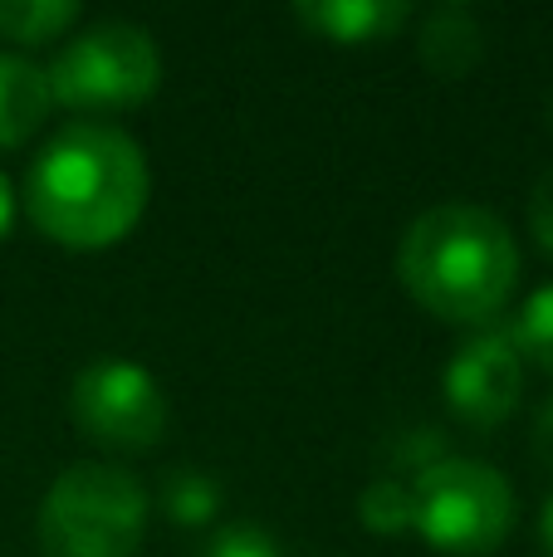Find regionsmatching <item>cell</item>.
I'll return each instance as SVG.
<instances>
[{
    "label": "cell",
    "mask_w": 553,
    "mask_h": 557,
    "mask_svg": "<svg viewBox=\"0 0 553 557\" xmlns=\"http://www.w3.org/2000/svg\"><path fill=\"white\" fill-rule=\"evenodd\" d=\"M152 172L123 127L78 117L59 127L25 182L29 221L69 250H108L143 221Z\"/></svg>",
    "instance_id": "cell-1"
},
{
    "label": "cell",
    "mask_w": 553,
    "mask_h": 557,
    "mask_svg": "<svg viewBox=\"0 0 553 557\" xmlns=\"http://www.w3.org/2000/svg\"><path fill=\"white\" fill-rule=\"evenodd\" d=\"M397 278L446 323H490L519 284V245L495 211L446 201L407 225Z\"/></svg>",
    "instance_id": "cell-2"
},
{
    "label": "cell",
    "mask_w": 553,
    "mask_h": 557,
    "mask_svg": "<svg viewBox=\"0 0 553 557\" xmlns=\"http://www.w3.org/2000/svg\"><path fill=\"white\" fill-rule=\"evenodd\" d=\"M147 490L137 474L108 460H78L59 470L39 504L45 557H137L147 539Z\"/></svg>",
    "instance_id": "cell-3"
},
{
    "label": "cell",
    "mask_w": 553,
    "mask_h": 557,
    "mask_svg": "<svg viewBox=\"0 0 553 557\" xmlns=\"http://www.w3.org/2000/svg\"><path fill=\"white\" fill-rule=\"evenodd\" d=\"M411 529L437 553L486 557L515 529V490L495 465L446 455L411 480Z\"/></svg>",
    "instance_id": "cell-4"
},
{
    "label": "cell",
    "mask_w": 553,
    "mask_h": 557,
    "mask_svg": "<svg viewBox=\"0 0 553 557\" xmlns=\"http://www.w3.org/2000/svg\"><path fill=\"white\" fill-rule=\"evenodd\" d=\"M54 103L74 113H113L137 108L162 84V49L133 20H98L74 35L45 69Z\"/></svg>",
    "instance_id": "cell-5"
},
{
    "label": "cell",
    "mask_w": 553,
    "mask_h": 557,
    "mask_svg": "<svg viewBox=\"0 0 553 557\" xmlns=\"http://www.w3.org/2000/svg\"><path fill=\"white\" fill-rule=\"evenodd\" d=\"M69 416L78 435H88L103 450H152L167 431V392L147 367L103 357L88 362L69 386Z\"/></svg>",
    "instance_id": "cell-6"
},
{
    "label": "cell",
    "mask_w": 553,
    "mask_h": 557,
    "mask_svg": "<svg viewBox=\"0 0 553 557\" xmlns=\"http://www.w3.org/2000/svg\"><path fill=\"white\" fill-rule=\"evenodd\" d=\"M519 392H525V357L509 327H480L456 347L446 367V406L456 411V421L495 431L500 421L515 416Z\"/></svg>",
    "instance_id": "cell-7"
},
{
    "label": "cell",
    "mask_w": 553,
    "mask_h": 557,
    "mask_svg": "<svg viewBox=\"0 0 553 557\" xmlns=\"http://www.w3.org/2000/svg\"><path fill=\"white\" fill-rule=\"evenodd\" d=\"M294 20L333 45H378L407 29L411 5L407 0H299Z\"/></svg>",
    "instance_id": "cell-8"
},
{
    "label": "cell",
    "mask_w": 553,
    "mask_h": 557,
    "mask_svg": "<svg viewBox=\"0 0 553 557\" xmlns=\"http://www.w3.org/2000/svg\"><path fill=\"white\" fill-rule=\"evenodd\" d=\"M417 49H421V64L441 78H466L470 69L480 64L486 54V29H480V15L460 0H446V5L427 10L421 20V35H417Z\"/></svg>",
    "instance_id": "cell-9"
},
{
    "label": "cell",
    "mask_w": 553,
    "mask_h": 557,
    "mask_svg": "<svg viewBox=\"0 0 553 557\" xmlns=\"http://www.w3.org/2000/svg\"><path fill=\"white\" fill-rule=\"evenodd\" d=\"M49 108H54V88L49 74L25 54L0 49V147H20L45 127Z\"/></svg>",
    "instance_id": "cell-10"
},
{
    "label": "cell",
    "mask_w": 553,
    "mask_h": 557,
    "mask_svg": "<svg viewBox=\"0 0 553 557\" xmlns=\"http://www.w3.org/2000/svg\"><path fill=\"white\" fill-rule=\"evenodd\" d=\"M78 25L74 0H0V39L35 49L49 39H64Z\"/></svg>",
    "instance_id": "cell-11"
},
{
    "label": "cell",
    "mask_w": 553,
    "mask_h": 557,
    "mask_svg": "<svg viewBox=\"0 0 553 557\" xmlns=\"http://www.w3.org/2000/svg\"><path fill=\"white\" fill-rule=\"evenodd\" d=\"M162 513L172 523H186V529H201L221 513V484L216 474L196 470V465H176L162 480Z\"/></svg>",
    "instance_id": "cell-12"
},
{
    "label": "cell",
    "mask_w": 553,
    "mask_h": 557,
    "mask_svg": "<svg viewBox=\"0 0 553 557\" xmlns=\"http://www.w3.org/2000/svg\"><path fill=\"white\" fill-rule=\"evenodd\" d=\"M358 519L372 533H407L411 529V480L407 474H378L358 494Z\"/></svg>",
    "instance_id": "cell-13"
},
{
    "label": "cell",
    "mask_w": 553,
    "mask_h": 557,
    "mask_svg": "<svg viewBox=\"0 0 553 557\" xmlns=\"http://www.w3.org/2000/svg\"><path fill=\"white\" fill-rule=\"evenodd\" d=\"M509 337H515L519 357H529L534 367L553 372V284L534 288V294L525 298V308H519Z\"/></svg>",
    "instance_id": "cell-14"
},
{
    "label": "cell",
    "mask_w": 553,
    "mask_h": 557,
    "mask_svg": "<svg viewBox=\"0 0 553 557\" xmlns=\"http://www.w3.org/2000/svg\"><path fill=\"white\" fill-rule=\"evenodd\" d=\"M201 557H280V543H274V533H265L260 523H225V529L206 543Z\"/></svg>",
    "instance_id": "cell-15"
},
{
    "label": "cell",
    "mask_w": 553,
    "mask_h": 557,
    "mask_svg": "<svg viewBox=\"0 0 553 557\" xmlns=\"http://www.w3.org/2000/svg\"><path fill=\"white\" fill-rule=\"evenodd\" d=\"M529 231H534L539 250L553 255V166L534 182V196H529Z\"/></svg>",
    "instance_id": "cell-16"
},
{
    "label": "cell",
    "mask_w": 553,
    "mask_h": 557,
    "mask_svg": "<svg viewBox=\"0 0 553 557\" xmlns=\"http://www.w3.org/2000/svg\"><path fill=\"white\" fill-rule=\"evenodd\" d=\"M534 450H539V460L553 470V396L544 406H539V421H534Z\"/></svg>",
    "instance_id": "cell-17"
},
{
    "label": "cell",
    "mask_w": 553,
    "mask_h": 557,
    "mask_svg": "<svg viewBox=\"0 0 553 557\" xmlns=\"http://www.w3.org/2000/svg\"><path fill=\"white\" fill-rule=\"evenodd\" d=\"M10 225H15V186H10V176L0 172V240L10 235Z\"/></svg>",
    "instance_id": "cell-18"
},
{
    "label": "cell",
    "mask_w": 553,
    "mask_h": 557,
    "mask_svg": "<svg viewBox=\"0 0 553 557\" xmlns=\"http://www.w3.org/2000/svg\"><path fill=\"white\" fill-rule=\"evenodd\" d=\"M539 543H544V553L553 557V499L544 504V513H539Z\"/></svg>",
    "instance_id": "cell-19"
},
{
    "label": "cell",
    "mask_w": 553,
    "mask_h": 557,
    "mask_svg": "<svg viewBox=\"0 0 553 557\" xmlns=\"http://www.w3.org/2000/svg\"><path fill=\"white\" fill-rule=\"evenodd\" d=\"M549 127H553V98H549Z\"/></svg>",
    "instance_id": "cell-20"
}]
</instances>
